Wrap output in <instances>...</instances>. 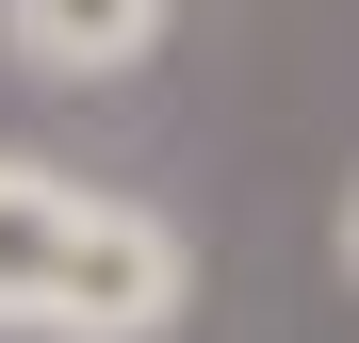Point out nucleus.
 I'll return each instance as SVG.
<instances>
[{"label": "nucleus", "mask_w": 359, "mask_h": 343, "mask_svg": "<svg viewBox=\"0 0 359 343\" xmlns=\"http://www.w3.org/2000/svg\"><path fill=\"white\" fill-rule=\"evenodd\" d=\"M180 0H0V49H17L33 82H131L163 49Z\"/></svg>", "instance_id": "nucleus-2"}, {"label": "nucleus", "mask_w": 359, "mask_h": 343, "mask_svg": "<svg viewBox=\"0 0 359 343\" xmlns=\"http://www.w3.org/2000/svg\"><path fill=\"white\" fill-rule=\"evenodd\" d=\"M343 278H359V180H343Z\"/></svg>", "instance_id": "nucleus-3"}, {"label": "nucleus", "mask_w": 359, "mask_h": 343, "mask_svg": "<svg viewBox=\"0 0 359 343\" xmlns=\"http://www.w3.org/2000/svg\"><path fill=\"white\" fill-rule=\"evenodd\" d=\"M180 311H196L180 213L0 147V343H163Z\"/></svg>", "instance_id": "nucleus-1"}]
</instances>
